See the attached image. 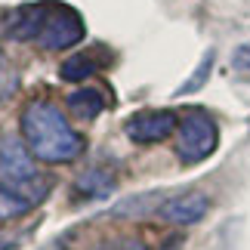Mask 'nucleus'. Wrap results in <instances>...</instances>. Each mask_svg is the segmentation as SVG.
<instances>
[{"mask_svg":"<svg viewBox=\"0 0 250 250\" xmlns=\"http://www.w3.org/2000/svg\"><path fill=\"white\" fill-rule=\"evenodd\" d=\"M22 139L41 164H68L83 151V136L68 124L59 105L34 99L22 111Z\"/></svg>","mask_w":250,"mask_h":250,"instance_id":"f257e3e1","label":"nucleus"},{"mask_svg":"<svg viewBox=\"0 0 250 250\" xmlns=\"http://www.w3.org/2000/svg\"><path fill=\"white\" fill-rule=\"evenodd\" d=\"M50 188L53 179L37 167V158L28 151L25 139L0 136V195L28 213L37 204H43Z\"/></svg>","mask_w":250,"mask_h":250,"instance_id":"f03ea898","label":"nucleus"},{"mask_svg":"<svg viewBox=\"0 0 250 250\" xmlns=\"http://www.w3.org/2000/svg\"><path fill=\"white\" fill-rule=\"evenodd\" d=\"M9 31L19 41H34L43 50H68V46L83 41L81 16L71 6H59V3L22 6L13 16Z\"/></svg>","mask_w":250,"mask_h":250,"instance_id":"7ed1b4c3","label":"nucleus"},{"mask_svg":"<svg viewBox=\"0 0 250 250\" xmlns=\"http://www.w3.org/2000/svg\"><path fill=\"white\" fill-rule=\"evenodd\" d=\"M219 130L207 111H188L176 127V155L182 164H201L216 151Z\"/></svg>","mask_w":250,"mask_h":250,"instance_id":"20e7f679","label":"nucleus"},{"mask_svg":"<svg viewBox=\"0 0 250 250\" xmlns=\"http://www.w3.org/2000/svg\"><path fill=\"white\" fill-rule=\"evenodd\" d=\"M179 127L176 111L170 108H158V111H136L133 118L124 121V133L127 139L139 142V146H151V142H164L167 136H173Z\"/></svg>","mask_w":250,"mask_h":250,"instance_id":"39448f33","label":"nucleus"},{"mask_svg":"<svg viewBox=\"0 0 250 250\" xmlns=\"http://www.w3.org/2000/svg\"><path fill=\"white\" fill-rule=\"evenodd\" d=\"M210 213V198L204 191H176L158 201L155 216L173 226H195Z\"/></svg>","mask_w":250,"mask_h":250,"instance_id":"423d86ee","label":"nucleus"},{"mask_svg":"<svg viewBox=\"0 0 250 250\" xmlns=\"http://www.w3.org/2000/svg\"><path fill=\"white\" fill-rule=\"evenodd\" d=\"M65 105H68V111L74 114V118L93 121V118H99V114L105 111V96H102V90H96V86H83V90L68 93Z\"/></svg>","mask_w":250,"mask_h":250,"instance_id":"0eeeda50","label":"nucleus"},{"mask_svg":"<svg viewBox=\"0 0 250 250\" xmlns=\"http://www.w3.org/2000/svg\"><path fill=\"white\" fill-rule=\"evenodd\" d=\"M111 188H114V176L108 170H102V167L86 170L78 179V191L83 198H105V195H111Z\"/></svg>","mask_w":250,"mask_h":250,"instance_id":"6e6552de","label":"nucleus"},{"mask_svg":"<svg viewBox=\"0 0 250 250\" xmlns=\"http://www.w3.org/2000/svg\"><path fill=\"white\" fill-rule=\"evenodd\" d=\"M102 65L93 59L90 53H78V56H68V59L62 62V68H59V78L62 81H86L90 74H96Z\"/></svg>","mask_w":250,"mask_h":250,"instance_id":"1a4fd4ad","label":"nucleus"},{"mask_svg":"<svg viewBox=\"0 0 250 250\" xmlns=\"http://www.w3.org/2000/svg\"><path fill=\"white\" fill-rule=\"evenodd\" d=\"M210 65H213V53H207L204 56V62H201V68L188 78V83H182L179 86V93H191V90H198L201 83H204V78H207V71H210Z\"/></svg>","mask_w":250,"mask_h":250,"instance_id":"9d476101","label":"nucleus"},{"mask_svg":"<svg viewBox=\"0 0 250 250\" xmlns=\"http://www.w3.org/2000/svg\"><path fill=\"white\" fill-rule=\"evenodd\" d=\"M232 68H235V71H244V74H250V43L238 46V50L232 53Z\"/></svg>","mask_w":250,"mask_h":250,"instance_id":"9b49d317","label":"nucleus"},{"mask_svg":"<svg viewBox=\"0 0 250 250\" xmlns=\"http://www.w3.org/2000/svg\"><path fill=\"white\" fill-rule=\"evenodd\" d=\"M99 250H148L142 241H133V238H124V241H111V244H102Z\"/></svg>","mask_w":250,"mask_h":250,"instance_id":"f8f14e48","label":"nucleus"}]
</instances>
